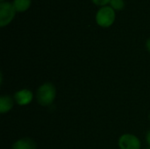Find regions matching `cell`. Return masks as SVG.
Here are the masks:
<instances>
[{"label":"cell","mask_w":150,"mask_h":149,"mask_svg":"<svg viewBox=\"0 0 150 149\" xmlns=\"http://www.w3.org/2000/svg\"><path fill=\"white\" fill-rule=\"evenodd\" d=\"M141 141L134 134L126 133L120 136L119 147L120 149H141Z\"/></svg>","instance_id":"277c9868"},{"label":"cell","mask_w":150,"mask_h":149,"mask_svg":"<svg viewBox=\"0 0 150 149\" xmlns=\"http://www.w3.org/2000/svg\"><path fill=\"white\" fill-rule=\"evenodd\" d=\"M12 4L17 12H24L31 6L32 0H13Z\"/></svg>","instance_id":"ba28073f"},{"label":"cell","mask_w":150,"mask_h":149,"mask_svg":"<svg viewBox=\"0 0 150 149\" xmlns=\"http://www.w3.org/2000/svg\"><path fill=\"white\" fill-rule=\"evenodd\" d=\"M110 6L112 7L114 10L120 11L125 7V1L124 0H111Z\"/></svg>","instance_id":"9c48e42d"},{"label":"cell","mask_w":150,"mask_h":149,"mask_svg":"<svg viewBox=\"0 0 150 149\" xmlns=\"http://www.w3.org/2000/svg\"><path fill=\"white\" fill-rule=\"evenodd\" d=\"M13 98H14V101L18 105L24 106V105H29L33 101V94L30 90L23 89V90H18L17 92H15Z\"/></svg>","instance_id":"5b68a950"},{"label":"cell","mask_w":150,"mask_h":149,"mask_svg":"<svg viewBox=\"0 0 150 149\" xmlns=\"http://www.w3.org/2000/svg\"><path fill=\"white\" fill-rule=\"evenodd\" d=\"M146 141L148 142V144L150 146V130L147 133V135H146Z\"/></svg>","instance_id":"8fae6325"},{"label":"cell","mask_w":150,"mask_h":149,"mask_svg":"<svg viewBox=\"0 0 150 149\" xmlns=\"http://www.w3.org/2000/svg\"><path fill=\"white\" fill-rule=\"evenodd\" d=\"M1 2H4V0H0Z\"/></svg>","instance_id":"4fadbf2b"},{"label":"cell","mask_w":150,"mask_h":149,"mask_svg":"<svg viewBox=\"0 0 150 149\" xmlns=\"http://www.w3.org/2000/svg\"><path fill=\"white\" fill-rule=\"evenodd\" d=\"M146 47H147V49L150 52V38H149L147 40V41H146Z\"/></svg>","instance_id":"7c38bea8"},{"label":"cell","mask_w":150,"mask_h":149,"mask_svg":"<svg viewBox=\"0 0 150 149\" xmlns=\"http://www.w3.org/2000/svg\"><path fill=\"white\" fill-rule=\"evenodd\" d=\"M11 149H36V143L31 138H22L13 143Z\"/></svg>","instance_id":"8992f818"},{"label":"cell","mask_w":150,"mask_h":149,"mask_svg":"<svg viewBox=\"0 0 150 149\" xmlns=\"http://www.w3.org/2000/svg\"><path fill=\"white\" fill-rule=\"evenodd\" d=\"M116 14L115 10L110 5H105L100 7L95 16L97 24L101 27H109L111 26L115 20Z\"/></svg>","instance_id":"7a4b0ae2"},{"label":"cell","mask_w":150,"mask_h":149,"mask_svg":"<svg viewBox=\"0 0 150 149\" xmlns=\"http://www.w3.org/2000/svg\"><path fill=\"white\" fill-rule=\"evenodd\" d=\"M16 9L12 3L4 1L0 3V25L2 27L7 25L14 18Z\"/></svg>","instance_id":"3957f363"},{"label":"cell","mask_w":150,"mask_h":149,"mask_svg":"<svg viewBox=\"0 0 150 149\" xmlns=\"http://www.w3.org/2000/svg\"><path fill=\"white\" fill-rule=\"evenodd\" d=\"M145 149H150V148H145Z\"/></svg>","instance_id":"5bb4252c"},{"label":"cell","mask_w":150,"mask_h":149,"mask_svg":"<svg viewBox=\"0 0 150 149\" xmlns=\"http://www.w3.org/2000/svg\"><path fill=\"white\" fill-rule=\"evenodd\" d=\"M56 97V89L52 83H45L40 86L36 93L38 103L41 106H49Z\"/></svg>","instance_id":"6da1fadb"},{"label":"cell","mask_w":150,"mask_h":149,"mask_svg":"<svg viewBox=\"0 0 150 149\" xmlns=\"http://www.w3.org/2000/svg\"><path fill=\"white\" fill-rule=\"evenodd\" d=\"M13 99L14 98L7 95L0 97V112L2 114H4L12 109L13 105H14Z\"/></svg>","instance_id":"52a82bcc"},{"label":"cell","mask_w":150,"mask_h":149,"mask_svg":"<svg viewBox=\"0 0 150 149\" xmlns=\"http://www.w3.org/2000/svg\"><path fill=\"white\" fill-rule=\"evenodd\" d=\"M110 1L111 0H92V2L96 4V5H98V6H105L107 5L108 4H110Z\"/></svg>","instance_id":"30bf717a"}]
</instances>
